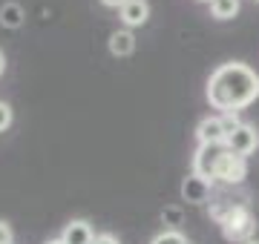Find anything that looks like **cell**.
Returning <instances> with one entry per match:
<instances>
[{
  "instance_id": "obj_1",
  "label": "cell",
  "mask_w": 259,
  "mask_h": 244,
  "mask_svg": "<svg viewBox=\"0 0 259 244\" xmlns=\"http://www.w3.org/2000/svg\"><path fill=\"white\" fill-rule=\"evenodd\" d=\"M207 103L222 115L242 112L259 98V75L248 64L231 60V64L216 66L207 78Z\"/></svg>"
},
{
  "instance_id": "obj_2",
  "label": "cell",
  "mask_w": 259,
  "mask_h": 244,
  "mask_svg": "<svg viewBox=\"0 0 259 244\" xmlns=\"http://www.w3.org/2000/svg\"><path fill=\"white\" fill-rule=\"evenodd\" d=\"M193 172L210 184L236 187L248 175V161L233 155L225 144H199L193 152Z\"/></svg>"
},
{
  "instance_id": "obj_3",
  "label": "cell",
  "mask_w": 259,
  "mask_h": 244,
  "mask_svg": "<svg viewBox=\"0 0 259 244\" xmlns=\"http://www.w3.org/2000/svg\"><path fill=\"white\" fill-rule=\"evenodd\" d=\"M210 216L219 221L222 233L228 241H239L248 244L253 241V233H256V218L250 213V204L242 198V201H231V198H219L210 204Z\"/></svg>"
},
{
  "instance_id": "obj_4",
  "label": "cell",
  "mask_w": 259,
  "mask_h": 244,
  "mask_svg": "<svg viewBox=\"0 0 259 244\" xmlns=\"http://www.w3.org/2000/svg\"><path fill=\"white\" fill-rule=\"evenodd\" d=\"M225 147L233 152V155H239V158H248L250 152H256L259 147V132L253 124H245L242 121L236 130L228 132V138H225Z\"/></svg>"
},
{
  "instance_id": "obj_5",
  "label": "cell",
  "mask_w": 259,
  "mask_h": 244,
  "mask_svg": "<svg viewBox=\"0 0 259 244\" xmlns=\"http://www.w3.org/2000/svg\"><path fill=\"white\" fill-rule=\"evenodd\" d=\"M228 130H225L222 115H207L196 124V141L199 144H225Z\"/></svg>"
},
{
  "instance_id": "obj_6",
  "label": "cell",
  "mask_w": 259,
  "mask_h": 244,
  "mask_svg": "<svg viewBox=\"0 0 259 244\" xmlns=\"http://www.w3.org/2000/svg\"><path fill=\"white\" fill-rule=\"evenodd\" d=\"M118 18L124 23V29H139L150 20V3L147 0H127L118 9Z\"/></svg>"
},
{
  "instance_id": "obj_7",
  "label": "cell",
  "mask_w": 259,
  "mask_h": 244,
  "mask_svg": "<svg viewBox=\"0 0 259 244\" xmlns=\"http://www.w3.org/2000/svg\"><path fill=\"white\" fill-rule=\"evenodd\" d=\"M210 193H213V184L204 181L202 175H196V172H190V175L182 181V198L190 201V204H204V201L210 198Z\"/></svg>"
},
{
  "instance_id": "obj_8",
  "label": "cell",
  "mask_w": 259,
  "mask_h": 244,
  "mask_svg": "<svg viewBox=\"0 0 259 244\" xmlns=\"http://www.w3.org/2000/svg\"><path fill=\"white\" fill-rule=\"evenodd\" d=\"M64 244H95V230L87 218H72L61 233Z\"/></svg>"
},
{
  "instance_id": "obj_9",
  "label": "cell",
  "mask_w": 259,
  "mask_h": 244,
  "mask_svg": "<svg viewBox=\"0 0 259 244\" xmlns=\"http://www.w3.org/2000/svg\"><path fill=\"white\" fill-rule=\"evenodd\" d=\"M107 49H110L112 57H130L136 52V35L133 29H115L107 40Z\"/></svg>"
},
{
  "instance_id": "obj_10",
  "label": "cell",
  "mask_w": 259,
  "mask_h": 244,
  "mask_svg": "<svg viewBox=\"0 0 259 244\" xmlns=\"http://www.w3.org/2000/svg\"><path fill=\"white\" fill-rule=\"evenodd\" d=\"M23 20H26V12H23L20 3L9 0V3L0 6V26L3 29H20L23 26Z\"/></svg>"
},
{
  "instance_id": "obj_11",
  "label": "cell",
  "mask_w": 259,
  "mask_h": 244,
  "mask_svg": "<svg viewBox=\"0 0 259 244\" xmlns=\"http://www.w3.org/2000/svg\"><path fill=\"white\" fill-rule=\"evenodd\" d=\"M242 9V0H210V15L216 20H233Z\"/></svg>"
},
{
  "instance_id": "obj_12",
  "label": "cell",
  "mask_w": 259,
  "mask_h": 244,
  "mask_svg": "<svg viewBox=\"0 0 259 244\" xmlns=\"http://www.w3.org/2000/svg\"><path fill=\"white\" fill-rule=\"evenodd\" d=\"M150 244H190V238H187L182 230H170V227H167V230H161Z\"/></svg>"
},
{
  "instance_id": "obj_13",
  "label": "cell",
  "mask_w": 259,
  "mask_h": 244,
  "mask_svg": "<svg viewBox=\"0 0 259 244\" xmlns=\"http://www.w3.org/2000/svg\"><path fill=\"white\" fill-rule=\"evenodd\" d=\"M15 121V112H12V106L6 101H0V132H6Z\"/></svg>"
},
{
  "instance_id": "obj_14",
  "label": "cell",
  "mask_w": 259,
  "mask_h": 244,
  "mask_svg": "<svg viewBox=\"0 0 259 244\" xmlns=\"http://www.w3.org/2000/svg\"><path fill=\"white\" fill-rule=\"evenodd\" d=\"M161 218H164V224H170V230H176V224L182 221V210L179 207H167Z\"/></svg>"
},
{
  "instance_id": "obj_15",
  "label": "cell",
  "mask_w": 259,
  "mask_h": 244,
  "mask_svg": "<svg viewBox=\"0 0 259 244\" xmlns=\"http://www.w3.org/2000/svg\"><path fill=\"white\" fill-rule=\"evenodd\" d=\"M12 238H15L12 235V224L9 221H0V244H15Z\"/></svg>"
},
{
  "instance_id": "obj_16",
  "label": "cell",
  "mask_w": 259,
  "mask_h": 244,
  "mask_svg": "<svg viewBox=\"0 0 259 244\" xmlns=\"http://www.w3.org/2000/svg\"><path fill=\"white\" fill-rule=\"evenodd\" d=\"M95 244H121V241L112 233H101V235H95Z\"/></svg>"
},
{
  "instance_id": "obj_17",
  "label": "cell",
  "mask_w": 259,
  "mask_h": 244,
  "mask_svg": "<svg viewBox=\"0 0 259 244\" xmlns=\"http://www.w3.org/2000/svg\"><path fill=\"white\" fill-rule=\"evenodd\" d=\"M127 0H101V6H107V9H121Z\"/></svg>"
},
{
  "instance_id": "obj_18",
  "label": "cell",
  "mask_w": 259,
  "mask_h": 244,
  "mask_svg": "<svg viewBox=\"0 0 259 244\" xmlns=\"http://www.w3.org/2000/svg\"><path fill=\"white\" fill-rule=\"evenodd\" d=\"M3 72H6V55L0 52V75H3Z\"/></svg>"
},
{
  "instance_id": "obj_19",
  "label": "cell",
  "mask_w": 259,
  "mask_h": 244,
  "mask_svg": "<svg viewBox=\"0 0 259 244\" xmlns=\"http://www.w3.org/2000/svg\"><path fill=\"white\" fill-rule=\"evenodd\" d=\"M47 244H64V241H61V238H49Z\"/></svg>"
},
{
  "instance_id": "obj_20",
  "label": "cell",
  "mask_w": 259,
  "mask_h": 244,
  "mask_svg": "<svg viewBox=\"0 0 259 244\" xmlns=\"http://www.w3.org/2000/svg\"><path fill=\"white\" fill-rule=\"evenodd\" d=\"M248 244H259V241H248Z\"/></svg>"
},
{
  "instance_id": "obj_21",
  "label": "cell",
  "mask_w": 259,
  "mask_h": 244,
  "mask_svg": "<svg viewBox=\"0 0 259 244\" xmlns=\"http://www.w3.org/2000/svg\"><path fill=\"white\" fill-rule=\"evenodd\" d=\"M202 3H210V0H202Z\"/></svg>"
},
{
  "instance_id": "obj_22",
  "label": "cell",
  "mask_w": 259,
  "mask_h": 244,
  "mask_svg": "<svg viewBox=\"0 0 259 244\" xmlns=\"http://www.w3.org/2000/svg\"><path fill=\"white\" fill-rule=\"evenodd\" d=\"M253 3H259V0H253Z\"/></svg>"
}]
</instances>
